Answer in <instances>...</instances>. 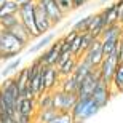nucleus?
<instances>
[{
	"label": "nucleus",
	"instance_id": "obj_1",
	"mask_svg": "<svg viewBox=\"0 0 123 123\" xmlns=\"http://www.w3.org/2000/svg\"><path fill=\"white\" fill-rule=\"evenodd\" d=\"M99 110H101V107L90 96V98H77V102L74 104L70 114H72L74 123H83L86 120L93 118L94 115H98Z\"/></svg>",
	"mask_w": 123,
	"mask_h": 123
},
{
	"label": "nucleus",
	"instance_id": "obj_2",
	"mask_svg": "<svg viewBox=\"0 0 123 123\" xmlns=\"http://www.w3.org/2000/svg\"><path fill=\"white\" fill-rule=\"evenodd\" d=\"M34 13H35V0H29V2H24V3L19 5L18 18H19V21L26 26V29L29 31L32 40H35V38L40 37V32L37 31V26H35Z\"/></svg>",
	"mask_w": 123,
	"mask_h": 123
},
{
	"label": "nucleus",
	"instance_id": "obj_3",
	"mask_svg": "<svg viewBox=\"0 0 123 123\" xmlns=\"http://www.w3.org/2000/svg\"><path fill=\"white\" fill-rule=\"evenodd\" d=\"M53 94V107L58 112H70L74 104L77 102V93L64 91L61 88H56L51 91Z\"/></svg>",
	"mask_w": 123,
	"mask_h": 123
},
{
	"label": "nucleus",
	"instance_id": "obj_4",
	"mask_svg": "<svg viewBox=\"0 0 123 123\" xmlns=\"http://www.w3.org/2000/svg\"><path fill=\"white\" fill-rule=\"evenodd\" d=\"M26 46H27L26 43H23L19 38H16L10 31L2 29V37H0V50H2V53H11V55L18 56Z\"/></svg>",
	"mask_w": 123,
	"mask_h": 123
},
{
	"label": "nucleus",
	"instance_id": "obj_5",
	"mask_svg": "<svg viewBox=\"0 0 123 123\" xmlns=\"http://www.w3.org/2000/svg\"><path fill=\"white\" fill-rule=\"evenodd\" d=\"M118 61H120V58H118V50H117V51H114L112 55L104 56L102 61H101V64L96 67L98 72H99V77L102 78L105 83H110V78H112V75H114Z\"/></svg>",
	"mask_w": 123,
	"mask_h": 123
},
{
	"label": "nucleus",
	"instance_id": "obj_6",
	"mask_svg": "<svg viewBox=\"0 0 123 123\" xmlns=\"http://www.w3.org/2000/svg\"><path fill=\"white\" fill-rule=\"evenodd\" d=\"M91 98L96 101V104L99 105L101 109H102V107H107V104L110 102V99L114 98V94H112V91H110L109 83H105L104 80L99 77V80H98L94 90H93V93H91Z\"/></svg>",
	"mask_w": 123,
	"mask_h": 123
},
{
	"label": "nucleus",
	"instance_id": "obj_7",
	"mask_svg": "<svg viewBox=\"0 0 123 123\" xmlns=\"http://www.w3.org/2000/svg\"><path fill=\"white\" fill-rule=\"evenodd\" d=\"M35 3L40 5L42 8H43V11L51 19L53 26H58V24H61L64 21L66 14L61 11V8H59V5H58L56 0H35Z\"/></svg>",
	"mask_w": 123,
	"mask_h": 123
},
{
	"label": "nucleus",
	"instance_id": "obj_8",
	"mask_svg": "<svg viewBox=\"0 0 123 123\" xmlns=\"http://www.w3.org/2000/svg\"><path fill=\"white\" fill-rule=\"evenodd\" d=\"M59 74L56 66H42V85L43 91H53L59 86Z\"/></svg>",
	"mask_w": 123,
	"mask_h": 123
},
{
	"label": "nucleus",
	"instance_id": "obj_9",
	"mask_svg": "<svg viewBox=\"0 0 123 123\" xmlns=\"http://www.w3.org/2000/svg\"><path fill=\"white\" fill-rule=\"evenodd\" d=\"M98 80H99V72H98V69H93L91 72L78 83L77 98H90L96 86V83H98Z\"/></svg>",
	"mask_w": 123,
	"mask_h": 123
},
{
	"label": "nucleus",
	"instance_id": "obj_10",
	"mask_svg": "<svg viewBox=\"0 0 123 123\" xmlns=\"http://www.w3.org/2000/svg\"><path fill=\"white\" fill-rule=\"evenodd\" d=\"M42 55L38 56V59L43 66H56L58 59H59V38H55L45 50L40 51Z\"/></svg>",
	"mask_w": 123,
	"mask_h": 123
},
{
	"label": "nucleus",
	"instance_id": "obj_11",
	"mask_svg": "<svg viewBox=\"0 0 123 123\" xmlns=\"http://www.w3.org/2000/svg\"><path fill=\"white\" fill-rule=\"evenodd\" d=\"M82 58L86 62H90L93 67H98L104 58V53H102V45H101V40L99 38H94L93 43L86 48V51L82 55Z\"/></svg>",
	"mask_w": 123,
	"mask_h": 123
},
{
	"label": "nucleus",
	"instance_id": "obj_12",
	"mask_svg": "<svg viewBox=\"0 0 123 123\" xmlns=\"http://www.w3.org/2000/svg\"><path fill=\"white\" fill-rule=\"evenodd\" d=\"M34 18H35V26H37V31L42 34H46V32H50L51 29L55 27L53 23H51V19L48 18V14L43 11L40 5L35 3V13H34Z\"/></svg>",
	"mask_w": 123,
	"mask_h": 123
},
{
	"label": "nucleus",
	"instance_id": "obj_13",
	"mask_svg": "<svg viewBox=\"0 0 123 123\" xmlns=\"http://www.w3.org/2000/svg\"><path fill=\"white\" fill-rule=\"evenodd\" d=\"M109 86H110V91H112L114 96L123 93V61H118L114 75H112V78H110Z\"/></svg>",
	"mask_w": 123,
	"mask_h": 123
},
{
	"label": "nucleus",
	"instance_id": "obj_14",
	"mask_svg": "<svg viewBox=\"0 0 123 123\" xmlns=\"http://www.w3.org/2000/svg\"><path fill=\"white\" fill-rule=\"evenodd\" d=\"M16 112L23 115L34 117L37 112V102L35 98H19L16 102Z\"/></svg>",
	"mask_w": 123,
	"mask_h": 123
},
{
	"label": "nucleus",
	"instance_id": "obj_15",
	"mask_svg": "<svg viewBox=\"0 0 123 123\" xmlns=\"http://www.w3.org/2000/svg\"><path fill=\"white\" fill-rule=\"evenodd\" d=\"M123 35V26L120 23L107 24L99 35V40H120Z\"/></svg>",
	"mask_w": 123,
	"mask_h": 123
},
{
	"label": "nucleus",
	"instance_id": "obj_16",
	"mask_svg": "<svg viewBox=\"0 0 123 123\" xmlns=\"http://www.w3.org/2000/svg\"><path fill=\"white\" fill-rule=\"evenodd\" d=\"M55 38H56V34H53V32H46V34H42V35L37 38L35 43L29 46L27 53H29V55H37V53H40V51H42V50H45V48L50 45V43L55 40Z\"/></svg>",
	"mask_w": 123,
	"mask_h": 123
},
{
	"label": "nucleus",
	"instance_id": "obj_17",
	"mask_svg": "<svg viewBox=\"0 0 123 123\" xmlns=\"http://www.w3.org/2000/svg\"><path fill=\"white\" fill-rule=\"evenodd\" d=\"M101 18L104 21V24H114V23H118V10H117V3L112 2V3L105 5L104 8L99 11Z\"/></svg>",
	"mask_w": 123,
	"mask_h": 123
},
{
	"label": "nucleus",
	"instance_id": "obj_18",
	"mask_svg": "<svg viewBox=\"0 0 123 123\" xmlns=\"http://www.w3.org/2000/svg\"><path fill=\"white\" fill-rule=\"evenodd\" d=\"M77 61L78 58H75V56H70V58H67L66 61H62L61 64H58L56 66V69H58V74H59V77H67V75H70V74L74 72V69H75V66H77Z\"/></svg>",
	"mask_w": 123,
	"mask_h": 123
},
{
	"label": "nucleus",
	"instance_id": "obj_19",
	"mask_svg": "<svg viewBox=\"0 0 123 123\" xmlns=\"http://www.w3.org/2000/svg\"><path fill=\"white\" fill-rule=\"evenodd\" d=\"M8 31L11 32L16 38H19L23 43H26V45H29V42L32 40V37H31V34H29V31L26 29V26H24L21 21H18V23L14 24L11 29H8Z\"/></svg>",
	"mask_w": 123,
	"mask_h": 123
},
{
	"label": "nucleus",
	"instance_id": "obj_20",
	"mask_svg": "<svg viewBox=\"0 0 123 123\" xmlns=\"http://www.w3.org/2000/svg\"><path fill=\"white\" fill-rule=\"evenodd\" d=\"M105 27L104 21H102V18H101L99 13H94L91 18V23H90V27H88V32L91 34L93 37H96V38H99L101 32H102V29Z\"/></svg>",
	"mask_w": 123,
	"mask_h": 123
},
{
	"label": "nucleus",
	"instance_id": "obj_21",
	"mask_svg": "<svg viewBox=\"0 0 123 123\" xmlns=\"http://www.w3.org/2000/svg\"><path fill=\"white\" fill-rule=\"evenodd\" d=\"M58 115V110L55 107H50V109H37L34 118L37 120V123H48Z\"/></svg>",
	"mask_w": 123,
	"mask_h": 123
},
{
	"label": "nucleus",
	"instance_id": "obj_22",
	"mask_svg": "<svg viewBox=\"0 0 123 123\" xmlns=\"http://www.w3.org/2000/svg\"><path fill=\"white\" fill-rule=\"evenodd\" d=\"M61 90H64V91H70V93H77V88H78V82L75 80V77H74L72 74L70 75H67V77H62L59 80V86Z\"/></svg>",
	"mask_w": 123,
	"mask_h": 123
},
{
	"label": "nucleus",
	"instance_id": "obj_23",
	"mask_svg": "<svg viewBox=\"0 0 123 123\" xmlns=\"http://www.w3.org/2000/svg\"><path fill=\"white\" fill-rule=\"evenodd\" d=\"M37 109H50L53 107V94L51 91H43L42 94H38L35 98Z\"/></svg>",
	"mask_w": 123,
	"mask_h": 123
},
{
	"label": "nucleus",
	"instance_id": "obj_24",
	"mask_svg": "<svg viewBox=\"0 0 123 123\" xmlns=\"http://www.w3.org/2000/svg\"><path fill=\"white\" fill-rule=\"evenodd\" d=\"M18 10H19L18 2H14V0H3L2 8H0V16H5V14H18Z\"/></svg>",
	"mask_w": 123,
	"mask_h": 123
},
{
	"label": "nucleus",
	"instance_id": "obj_25",
	"mask_svg": "<svg viewBox=\"0 0 123 123\" xmlns=\"http://www.w3.org/2000/svg\"><path fill=\"white\" fill-rule=\"evenodd\" d=\"M91 18H93V14H88V16H85V18L75 21V23H74V26H72V31L78 32V34H82V32H88L90 23H91Z\"/></svg>",
	"mask_w": 123,
	"mask_h": 123
},
{
	"label": "nucleus",
	"instance_id": "obj_26",
	"mask_svg": "<svg viewBox=\"0 0 123 123\" xmlns=\"http://www.w3.org/2000/svg\"><path fill=\"white\" fill-rule=\"evenodd\" d=\"M21 58H13V59H10V61H6V64H5V67L2 69V77H8L10 74L11 72H14V70H16V69L19 67V66H21Z\"/></svg>",
	"mask_w": 123,
	"mask_h": 123
},
{
	"label": "nucleus",
	"instance_id": "obj_27",
	"mask_svg": "<svg viewBox=\"0 0 123 123\" xmlns=\"http://www.w3.org/2000/svg\"><path fill=\"white\" fill-rule=\"evenodd\" d=\"M18 21H19L18 14H5V16H0V29L8 31V29H11Z\"/></svg>",
	"mask_w": 123,
	"mask_h": 123
},
{
	"label": "nucleus",
	"instance_id": "obj_28",
	"mask_svg": "<svg viewBox=\"0 0 123 123\" xmlns=\"http://www.w3.org/2000/svg\"><path fill=\"white\" fill-rule=\"evenodd\" d=\"M101 45H102V53H104V56H109V55H112L114 51L118 50L120 40H101Z\"/></svg>",
	"mask_w": 123,
	"mask_h": 123
},
{
	"label": "nucleus",
	"instance_id": "obj_29",
	"mask_svg": "<svg viewBox=\"0 0 123 123\" xmlns=\"http://www.w3.org/2000/svg\"><path fill=\"white\" fill-rule=\"evenodd\" d=\"M96 37H93L90 32H82L80 34V58H82V55L86 51V48L93 43V40H94Z\"/></svg>",
	"mask_w": 123,
	"mask_h": 123
},
{
	"label": "nucleus",
	"instance_id": "obj_30",
	"mask_svg": "<svg viewBox=\"0 0 123 123\" xmlns=\"http://www.w3.org/2000/svg\"><path fill=\"white\" fill-rule=\"evenodd\" d=\"M48 123H74V118L70 112H58V115Z\"/></svg>",
	"mask_w": 123,
	"mask_h": 123
},
{
	"label": "nucleus",
	"instance_id": "obj_31",
	"mask_svg": "<svg viewBox=\"0 0 123 123\" xmlns=\"http://www.w3.org/2000/svg\"><path fill=\"white\" fill-rule=\"evenodd\" d=\"M56 2H58V5H59L61 11H62L66 16H67L70 11H74V8H72V2H70V0H56Z\"/></svg>",
	"mask_w": 123,
	"mask_h": 123
},
{
	"label": "nucleus",
	"instance_id": "obj_32",
	"mask_svg": "<svg viewBox=\"0 0 123 123\" xmlns=\"http://www.w3.org/2000/svg\"><path fill=\"white\" fill-rule=\"evenodd\" d=\"M70 2H72V8L78 10V8H82V6H85L90 0H70Z\"/></svg>",
	"mask_w": 123,
	"mask_h": 123
},
{
	"label": "nucleus",
	"instance_id": "obj_33",
	"mask_svg": "<svg viewBox=\"0 0 123 123\" xmlns=\"http://www.w3.org/2000/svg\"><path fill=\"white\" fill-rule=\"evenodd\" d=\"M118 58H120V61H123V35H122V38H120V46H118Z\"/></svg>",
	"mask_w": 123,
	"mask_h": 123
},
{
	"label": "nucleus",
	"instance_id": "obj_34",
	"mask_svg": "<svg viewBox=\"0 0 123 123\" xmlns=\"http://www.w3.org/2000/svg\"><path fill=\"white\" fill-rule=\"evenodd\" d=\"M118 23L123 26V10H120V11H118Z\"/></svg>",
	"mask_w": 123,
	"mask_h": 123
},
{
	"label": "nucleus",
	"instance_id": "obj_35",
	"mask_svg": "<svg viewBox=\"0 0 123 123\" xmlns=\"http://www.w3.org/2000/svg\"><path fill=\"white\" fill-rule=\"evenodd\" d=\"M14 2H18V3L21 5V3H24V2H29V0H14Z\"/></svg>",
	"mask_w": 123,
	"mask_h": 123
},
{
	"label": "nucleus",
	"instance_id": "obj_36",
	"mask_svg": "<svg viewBox=\"0 0 123 123\" xmlns=\"http://www.w3.org/2000/svg\"><path fill=\"white\" fill-rule=\"evenodd\" d=\"M8 123H18V122H16V120H14V118H11V120H10Z\"/></svg>",
	"mask_w": 123,
	"mask_h": 123
},
{
	"label": "nucleus",
	"instance_id": "obj_37",
	"mask_svg": "<svg viewBox=\"0 0 123 123\" xmlns=\"http://www.w3.org/2000/svg\"><path fill=\"white\" fill-rule=\"evenodd\" d=\"M2 55H3V53H2V50H0V62H2Z\"/></svg>",
	"mask_w": 123,
	"mask_h": 123
},
{
	"label": "nucleus",
	"instance_id": "obj_38",
	"mask_svg": "<svg viewBox=\"0 0 123 123\" xmlns=\"http://www.w3.org/2000/svg\"><path fill=\"white\" fill-rule=\"evenodd\" d=\"M2 3H3V0H0V8H2Z\"/></svg>",
	"mask_w": 123,
	"mask_h": 123
},
{
	"label": "nucleus",
	"instance_id": "obj_39",
	"mask_svg": "<svg viewBox=\"0 0 123 123\" xmlns=\"http://www.w3.org/2000/svg\"><path fill=\"white\" fill-rule=\"evenodd\" d=\"M0 37H2V29H0Z\"/></svg>",
	"mask_w": 123,
	"mask_h": 123
}]
</instances>
